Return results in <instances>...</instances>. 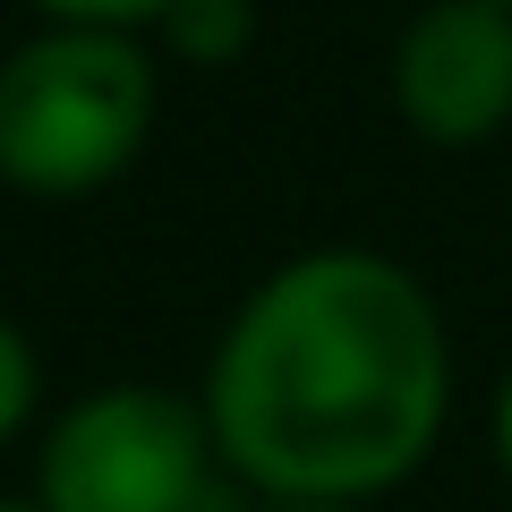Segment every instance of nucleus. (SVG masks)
<instances>
[{
  "mask_svg": "<svg viewBox=\"0 0 512 512\" xmlns=\"http://www.w3.org/2000/svg\"><path fill=\"white\" fill-rule=\"evenodd\" d=\"M461 359L436 282L393 248L325 239L248 282L197 402L248 504H384L436 461Z\"/></svg>",
  "mask_w": 512,
  "mask_h": 512,
  "instance_id": "f257e3e1",
  "label": "nucleus"
},
{
  "mask_svg": "<svg viewBox=\"0 0 512 512\" xmlns=\"http://www.w3.org/2000/svg\"><path fill=\"white\" fill-rule=\"evenodd\" d=\"M163 128V52L137 26H52L0 52V188L86 205L146 163Z\"/></svg>",
  "mask_w": 512,
  "mask_h": 512,
  "instance_id": "f03ea898",
  "label": "nucleus"
},
{
  "mask_svg": "<svg viewBox=\"0 0 512 512\" xmlns=\"http://www.w3.org/2000/svg\"><path fill=\"white\" fill-rule=\"evenodd\" d=\"M26 487L52 512H214L222 444L197 384L111 376L43 410Z\"/></svg>",
  "mask_w": 512,
  "mask_h": 512,
  "instance_id": "7ed1b4c3",
  "label": "nucleus"
},
{
  "mask_svg": "<svg viewBox=\"0 0 512 512\" xmlns=\"http://www.w3.org/2000/svg\"><path fill=\"white\" fill-rule=\"evenodd\" d=\"M384 94L410 146L478 154L512 128V9L495 0H419L384 52Z\"/></svg>",
  "mask_w": 512,
  "mask_h": 512,
  "instance_id": "20e7f679",
  "label": "nucleus"
},
{
  "mask_svg": "<svg viewBox=\"0 0 512 512\" xmlns=\"http://www.w3.org/2000/svg\"><path fill=\"white\" fill-rule=\"evenodd\" d=\"M265 35V9L256 0H171L154 18V52L163 69H239Z\"/></svg>",
  "mask_w": 512,
  "mask_h": 512,
  "instance_id": "39448f33",
  "label": "nucleus"
},
{
  "mask_svg": "<svg viewBox=\"0 0 512 512\" xmlns=\"http://www.w3.org/2000/svg\"><path fill=\"white\" fill-rule=\"evenodd\" d=\"M43 427V350L18 316L0 308V453Z\"/></svg>",
  "mask_w": 512,
  "mask_h": 512,
  "instance_id": "423d86ee",
  "label": "nucleus"
},
{
  "mask_svg": "<svg viewBox=\"0 0 512 512\" xmlns=\"http://www.w3.org/2000/svg\"><path fill=\"white\" fill-rule=\"evenodd\" d=\"M26 9L52 26H137V35H154V18L171 0H26Z\"/></svg>",
  "mask_w": 512,
  "mask_h": 512,
  "instance_id": "0eeeda50",
  "label": "nucleus"
},
{
  "mask_svg": "<svg viewBox=\"0 0 512 512\" xmlns=\"http://www.w3.org/2000/svg\"><path fill=\"white\" fill-rule=\"evenodd\" d=\"M487 444H495V470H504V487H512V359H504V376H495V393H487Z\"/></svg>",
  "mask_w": 512,
  "mask_h": 512,
  "instance_id": "6e6552de",
  "label": "nucleus"
},
{
  "mask_svg": "<svg viewBox=\"0 0 512 512\" xmlns=\"http://www.w3.org/2000/svg\"><path fill=\"white\" fill-rule=\"evenodd\" d=\"M248 512H384V504H248Z\"/></svg>",
  "mask_w": 512,
  "mask_h": 512,
  "instance_id": "1a4fd4ad",
  "label": "nucleus"
},
{
  "mask_svg": "<svg viewBox=\"0 0 512 512\" xmlns=\"http://www.w3.org/2000/svg\"><path fill=\"white\" fill-rule=\"evenodd\" d=\"M0 512H52V504H43V495L26 487V495H0Z\"/></svg>",
  "mask_w": 512,
  "mask_h": 512,
  "instance_id": "9d476101",
  "label": "nucleus"
},
{
  "mask_svg": "<svg viewBox=\"0 0 512 512\" xmlns=\"http://www.w3.org/2000/svg\"><path fill=\"white\" fill-rule=\"evenodd\" d=\"M495 9H512V0H495Z\"/></svg>",
  "mask_w": 512,
  "mask_h": 512,
  "instance_id": "9b49d317",
  "label": "nucleus"
}]
</instances>
